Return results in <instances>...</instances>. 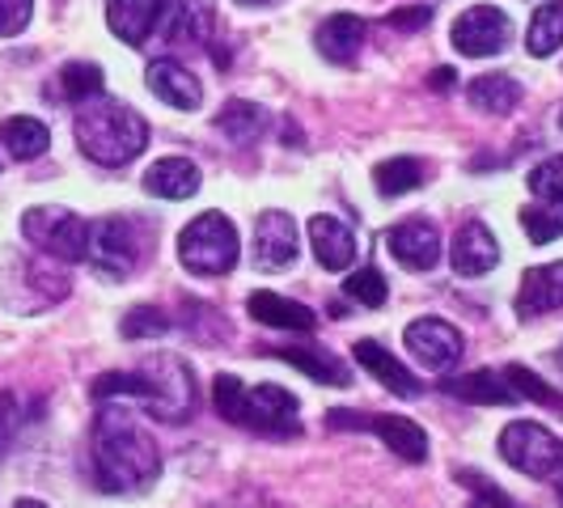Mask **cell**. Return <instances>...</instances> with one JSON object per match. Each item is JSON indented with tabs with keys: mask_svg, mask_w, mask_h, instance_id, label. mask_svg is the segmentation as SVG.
<instances>
[{
	"mask_svg": "<svg viewBox=\"0 0 563 508\" xmlns=\"http://www.w3.org/2000/svg\"><path fill=\"white\" fill-rule=\"evenodd\" d=\"M508 38H512V22H508L505 9H496V4H471L453 22V47L471 59L505 52Z\"/></svg>",
	"mask_w": 563,
	"mask_h": 508,
	"instance_id": "4fadbf2b",
	"label": "cell"
},
{
	"mask_svg": "<svg viewBox=\"0 0 563 508\" xmlns=\"http://www.w3.org/2000/svg\"><path fill=\"white\" fill-rule=\"evenodd\" d=\"M22 420H26L22 398L13 395V390H0V457H4V450H9V445H13V437H18Z\"/></svg>",
	"mask_w": 563,
	"mask_h": 508,
	"instance_id": "74e56055",
	"label": "cell"
},
{
	"mask_svg": "<svg viewBox=\"0 0 563 508\" xmlns=\"http://www.w3.org/2000/svg\"><path fill=\"white\" fill-rule=\"evenodd\" d=\"M423 174H428V166H423L420 157H390V162H382V166L373 169V183H377V191L386 199H398L407 196V191H416L423 183Z\"/></svg>",
	"mask_w": 563,
	"mask_h": 508,
	"instance_id": "4dcf8cb0",
	"label": "cell"
},
{
	"mask_svg": "<svg viewBox=\"0 0 563 508\" xmlns=\"http://www.w3.org/2000/svg\"><path fill=\"white\" fill-rule=\"evenodd\" d=\"M560 128H563V111H560Z\"/></svg>",
	"mask_w": 563,
	"mask_h": 508,
	"instance_id": "bcb514c9",
	"label": "cell"
},
{
	"mask_svg": "<svg viewBox=\"0 0 563 508\" xmlns=\"http://www.w3.org/2000/svg\"><path fill=\"white\" fill-rule=\"evenodd\" d=\"M530 191L534 203L521 212V229L534 246H547L563 238V157H547L530 169Z\"/></svg>",
	"mask_w": 563,
	"mask_h": 508,
	"instance_id": "30bf717a",
	"label": "cell"
},
{
	"mask_svg": "<svg viewBox=\"0 0 563 508\" xmlns=\"http://www.w3.org/2000/svg\"><path fill=\"white\" fill-rule=\"evenodd\" d=\"M162 475V450L153 432L128 407L102 402L93 416V483L107 496L144 492Z\"/></svg>",
	"mask_w": 563,
	"mask_h": 508,
	"instance_id": "6da1fadb",
	"label": "cell"
},
{
	"mask_svg": "<svg viewBox=\"0 0 563 508\" xmlns=\"http://www.w3.org/2000/svg\"><path fill=\"white\" fill-rule=\"evenodd\" d=\"M466 102L483 114H512L521 102V85L512 81L508 73H483L466 85Z\"/></svg>",
	"mask_w": 563,
	"mask_h": 508,
	"instance_id": "4316f807",
	"label": "cell"
},
{
	"mask_svg": "<svg viewBox=\"0 0 563 508\" xmlns=\"http://www.w3.org/2000/svg\"><path fill=\"white\" fill-rule=\"evenodd\" d=\"M162 0H107V26L128 47H153Z\"/></svg>",
	"mask_w": 563,
	"mask_h": 508,
	"instance_id": "d6986e66",
	"label": "cell"
},
{
	"mask_svg": "<svg viewBox=\"0 0 563 508\" xmlns=\"http://www.w3.org/2000/svg\"><path fill=\"white\" fill-rule=\"evenodd\" d=\"M267 356H280L284 365L301 368L306 377L322 382V386H347L352 382V368L343 365L335 352H322V347H276Z\"/></svg>",
	"mask_w": 563,
	"mask_h": 508,
	"instance_id": "484cf974",
	"label": "cell"
},
{
	"mask_svg": "<svg viewBox=\"0 0 563 508\" xmlns=\"http://www.w3.org/2000/svg\"><path fill=\"white\" fill-rule=\"evenodd\" d=\"M0 144H4L18 162H34V157H43V153H47L52 132H47V123H43V119L13 114V119H4V123H0Z\"/></svg>",
	"mask_w": 563,
	"mask_h": 508,
	"instance_id": "83f0119b",
	"label": "cell"
},
{
	"mask_svg": "<svg viewBox=\"0 0 563 508\" xmlns=\"http://www.w3.org/2000/svg\"><path fill=\"white\" fill-rule=\"evenodd\" d=\"M238 229L225 212H199L191 225L178 233V263L191 276H225L238 263Z\"/></svg>",
	"mask_w": 563,
	"mask_h": 508,
	"instance_id": "8992f818",
	"label": "cell"
},
{
	"mask_svg": "<svg viewBox=\"0 0 563 508\" xmlns=\"http://www.w3.org/2000/svg\"><path fill=\"white\" fill-rule=\"evenodd\" d=\"M13 508H47V505H38V500H18Z\"/></svg>",
	"mask_w": 563,
	"mask_h": 508,
	"instance_id": "7bdbcfd3",
	"label": "cell"
},
{
	"mask_svg": "<svg viewBox=\"0 0 563 508\" xmlns=\"http://www.w3.org/2000/svg\"><path fill=\"white\" fill-rule=\"evenodd\" d=\"M352 356L361 361V368H368L386 390H395L398 398H420V377L411 373V368L395 361L377 339H356V347H352Z\"/></svg>",
	"mask_w": 563,
	"mask_h": 508,
	"instance_id": "7402d4cb",
	"label": "cell"
},
{
	"mask_svg": "<svg viewBox=\"0 0 563 508\" xmlns=\"http://www.w3.org/2000/svg\"><path fill=\"white\" fill-rule=\"evenodd\" d=\"M212 407L225 416L229 423L246 428V432H263V437H297L301 432V402L288 395L276 382L263 386H246L242 377L221 373L212 382Z\"/></svg>",
	"mask_w": 563,
	"mask_h": 508,
	"instance_id": "277c9868",
	"label": "cell"
},
{
	"mask_svg": "<svg viewBox=\"0 0 563 508\" xmlns=\"http://www.w3.org/2000/svg\"><path fill=\"white\" fill-rule=\"evenodd\" d=\"M327 423L339 432H373L402 462H428V432L407 416H373V411L335 407V411H327Z\"/></svg>",
	"mask_w": 563,
	"mask_h": 508,
	"instance_id": "9c48e42d",
	"label": "cell"
},
{
	"mask_svg": "<svg viewBox=\"0 0 563 508\" xmlns=\"http://www.w3.org/2000/svg\"><path fill=\"white\" fill-rule=\"evenodd\" d=\"M555 496H560V505H563V479L555 483Z\"/></svg>",
	"mask_w": 563,
	"mask_h": 508,
	"instance_id": "ee69618b",
	"label": "cell"
},
{
	"mask_svg": "<svg viewBox=\"0 0 563 508\" xmlns=\"http://www.w3.org/2000/svg\"><path fill=\"white\" fill-rule=\"evenodd\" d=\"M457 483H462V487H471V492L479 496L483 508H521V505H512V500H508V492L500 487V483H492L487 475H479V471H457Z\"/></svg>",
	"mask_w": 563,
	"mask_h": 508,
	"instance_id": "8d00e7d4",
	"label": "cell"
},
{
	"mask_svg": "<svg viewBox=\"0 0 563 508\" xmlns=\"http://www.w3.org/2000/svg\"><path fill=\"white\" fill-rule=\"evenodd\" d=\"M238 4H246V9H258V4H276V0H238Z\"/></svg>",
	"mask_w": 563,
	"mask_h": 508,
	"instance_id": "b9f144b4",
	"label": "cell"
},
{
	"mask_svg": "<svg viewBox=\"0 0 563 508\" xmlns=\"http://www.w3.org/2000/svg\"><path fill=\"white\" fill-rule=\"evenodd\" d=\"M500 373H505L508 386L517 390V398H530V402H542V407H563V398L526 365H508V368H500Z\"/></svg>",
	"mask_w": 563,
	"mask_h": 508,
	"instance_id": "d590c367",
	"label": "cell"
},
{
	"mask_svg": "<svg viewBox=\"0 0 563 508\" xmlns=\"http://www.w3.org/2000/svg\"><path fill=\"white\" fill-rule=\"evenodd\" d=\"M386 246L395 254L398 267L407 272H432L441 263V229L428 217H407L386 233Z\"/></svg>",
	"mask_w": 563,
	"mask_h": 508,
	"instance_id": "9a60e30c",
	"label": "cell"
},
{
	"mask_svg": "<svg viewBox=\"0 0 563 508\" xmlns=\"http://www.w3.org/2000/svg\"><path fill=\"white\" fill-rule=\"evenodd\" d=\"M169 331V318L157 306H132L119 322V335L123 339H162Z\"/></svg>",
	"mask_w": 563,
	"mask_h": 508,
	"instance_id": "e575fe53",
	"label": "cell"
},
{
	"mask_svg": "<svg viewBox=\"0 0 563 508\" xmlns=\"http://www.w3.org/2000/svg\"><path fill=\"white\" fill-rule=\"evenodd\" d=\"M56 93L64 102H89V98H98L102 93V68L98 64H89V59H73V64H64L56 77Z\"/></svg>",
	"mask_w": 563,
	"mask_h": 508,
	"instance_id": "1f68e13d",
	"label": "cell"
},
{
	"mask_svg": "<svg viewBox=\"0 0 563 508\" xmlns=\"http://www.w3.org/2000/svg\"><path fill=\"white\" fill-rule=\"evenodd\" d=\"M153 233L132 221V217H102L89 221V267L107 280H128L141 272V263L148 258Z\"/></svg>",
	"mask_w": 563,
	"mask_h": 508,
	"instance_id": "5b68a950",
	"label": "cell"
},
{
	"mask_svg": "<svg viewBox=\"0 0 563 508\" xmlns=\"http://www.w3.org/2000/svg\"><path fill=\"white\" fill-rule=\"evenodd\" d=\"M183 318H187V335H196L199 343H225L229 339V322L217 306L183 301Z\"/></svg>",
	"mask_w": 563,
	"mask_h": 508,
	"instance_id": "d6a6232c",
	"label": "cell"
},
{
	"mask_svg": "<svg viewBox=\"0 0 563 508\" xmlns=\"http://www.w3.org/2000/svg\"><path fill=\"white\" fill-rule=\"evenodd\" d=\"M217 30V9L212 0H162L153 43L162 47H203Z\"/></svg>",
	"mask_w": 563,
	"mask_h": 508,
	"instance_id": "7c38bea8",
	"label": "cell"
},
{
	"mask_svg": "<svg viewBox=\"0 0 563 508\" xmlns=\"http://www.w3.org/2000/svg\"><path fill=\"white\" fill-rule=\"evenodd\" d=\"M310 246L327 272H343L356 258V233L347 221H339L331 212H318V217H310Z\"/></svg>",
	"mask_w": 563,
	"mask_h": 508,
	"instance_id": "ffe728a7",
	"label": "cell"
},
{
	"mask_svg": "<svg viewBox=\"0 0 563 508\" xmlns=\"http://www.w3.org/2000/svg\"><path fill=\"white\" fill-rule=\"evenodd\" d=\"M428 85H432L437 93H445V89H450V85H453V68H437V73L428 77Z\"/></svg>",
	"mask_w": 563,
	"mask_h": 508,
	"instance_id": "60d3db41",
	"label": "cell"
},
{
	"mask_svg": "<svg viewBox=\"0 0 563 508\" xmlns=\"http://www.w3.org/2000/svg\"><path fill=\"white\" fill-rule=\"evenodd\" d=\"M144 85L174 111H199L203 107V85L191 77V68H183L178 59H153L144 68Z\"/></svg>",
	"mask_w": 563,
	"mask_h": 508,
	"instance_id": "ac0fdd59",
	"label": "cell"
},
{
	"mask_svg": "<svg viewBox=\"0 0 563 508\" xmlns=\"http://www.w3.org/2000/svg\"><path fill=\"white\" fill-rule=\"evenodd\" d=\"M73 132H77V144H81L85 157L93 166L107 169L136 162L144 153V144H148V123L141 119V111L119 102V98H102V93L77 107Z\"/></svg>",
	"mask_w": 563,
	"mask_h": 508,
	"instance_id": "3957f363",
	"label": "cell"
},
{
	"mask_svg": "<svg viewBox=\"0 0 563 508\" xmlns=\"http://www.w3.org/2000/svg\"><path fill=\"white\" fill-rule=\"evenodd\" d=\"M246 313H251L254 322L272 327V331H301V335H310L313 327H318L310 306L288 301L280 292H254L251 301H246Z\"/></svg>",
	"mask_w": 563,
	"mask_h": 508,
	"instance_id": "603a6c76",
	"label": "cell"
},
{
	"mask_svg": "<svg viewBox=\"0 0 563 508\" xmlns=\"http://www.w3.org/2000/svg\"><path fill=\"white\" fill-rule=\"evenodd\" d=\"M555 365H560V373H563V347L555 352Z\"/></svg>",
	"mask_w": 563,
	"mask_h": 508,
	"instance_id": "f6af8a7d",
	"label": "cell"
},
{
	"mask_svg": "<svg viewBox=\"0 0 563 508\" xmlns=\"http://www.w3.org/2000/svg\"><path fill=\"white\" fill-rule=\"evenodd\" d=\"M313 47H318V56L331 59V64H352V59L361 56V47H365V18H356V13L327 18L322 26L313 30Z\"/></svg>",
	"mask_w": 563,
	"mask_h": 508,
	"instance_id": "44dd1931",
	"label": "cell"
},
{
	"mask_svg": "<svg viewBox=\"0 0 563 508\" xmlns=\"http://www.w3.org/2000/svg\"><path fill=\"white\" fill-rule=\"evenodd\" d=\"M34 0H0V38H13L30 26Z\"/></svg>",
	"mask_w": 563,
	"mask_h": 508,
	"instance_id": "f35d334b",
	"label": "cell"
},
{
	"mask_svg": "<svg viewBox=\"0 0 563 508\" xmlns=\"http://www.w3.org/2000/svg\"><path fill=\"white\" fill-rule=\"evenodd\" d=\"M526 47L534 59L555 56L563 47V0H547L538 4L534 18H530V30H526Z\"/></svg>",
	"mask_w": 563,
	"mask_h": 508,
	"instance_id": "f546056e",
	"label": "cell"
},
{
	"mask_svg": "<svg viewBox=\"0 0 563 508\" xmlns=\"http://www.w3.org/2000/svg\"><path fill=\"white\" fill-rule=\"evenodd\" d=\"M144 191L157 199H191L199 191V166L191 157H162L144 169Z\"/></svg>",
	"mask_w": 563,
	"mask_h": 508,
	"instance_id": "cb8c5ba5",
	"label": "cell"
},
{
	"mask_svg": "<svg viewBox=\"0 0 563 508\" xmlns=\"http://www.w3.org/2000/svg\"><path fill=\"white\" fill-rule=\"evenodd\" d=\"M297 246H301V238H297V221L288 212L272 208V212H263L254 221V267L258 272L292 267L297 263Z\"/></svg>",
	"mask_w": 563,
	"mask_h": 508,
	"instance_id": "5bb4252c",
	"label": "cell"
},
{
	"mask_svg": "<svg viewBox=\"0 0 563 508\" xmlns=\"http://www.w3.org/2000/svg\"><path fill=\"white\" fill-rule=\"evenodd\" d=\"M22 233L34 251H43L47 258L59 263H81L89 254V221L77 217L73 208L59 203H38L22 217Z\"/></svg>",
	"mask_w": 563,
	"mask_h": 508,
	"instance_id": "52a82bcc",
	"label": "cell"
},
{
	"mask_svg": "<svg viewBox=\"0 0 563 508\" xmlns=\"http://www.w3.org/2000/svg\"><path fill=\"white\" fill-rule=\"evenodd\" d=\"M343 292H347V301H356L365 310H382L386 306V276L377 267H361L356 276L343 280Z\"/></svg>",
	"mask_w": 563,
	"mask_h": 508,
	"instance_id": "836d02e7",
	"label": "cell"
},
{
	"mask_svg": "<svg viewBox=\"0 0 563 508\" xmlns=\"http://www.w3.org/2000/svg\"><path fill=\"white\" fill-rule=\"evenodd\" d=\"M500 457L512 471L530 475V479H560L563 475V441L555 432H547L542 423H508L505 432H500Z\"/></svg>",
	"mask_w": 563,
	"mask_h": 508,
	"instance_id": "ba28073f",
	"label": "cell"
},
{
	"mask_svg": "<svg viewBox=\"0 0 563 508\" xmlns=\"http://www.w3.org/2000/svg\"><path fill=\"white\" fill-rule=\"evenodd\" d=\"M407 352L420 361L428 373H450L462 365V352H466V339L462 331L445 322V318H416L407 331H402Z\"/></svg>",
	"mask_w": 563,
	"mask_h": 508,
	"instance_id": "8fae6325",
	"label": "cell"
},
{
	"mask_svg": "<svg viewBox=\"0 0 563 508\" xmlns=\"http://www.w3.org/2000/svg\"><path fill=\"white\" fill-rule=\"evenodd\" d=\"M512 310L521 322H534L542 313L563 310V263H547V267H530L521 276V288H517V301Z\"/></svg>",
	"mask_w": 563,
	"mask_h": 508,
	"instance_id": "e0dca14e",
	"label": "cell"
},
{
	"mask_svg": "<svg viewBox=\"0 0 563 508\" xmlns=\"http://www.w3.org/2000/svg\"><path fill=\"white\" fill-rule=\"evenodd\" d=\"M450 263L462 280L487 276V272L500 263V242L492 238V229L483 225V221H462V229L453 233Z\"/></svg>",
	"mask_w": 563,
	"mask_h": 508,
	"instance_id": "2e32d148",
	"label": "cell"
},
{
	"mask_svg": "<svg viewBox=\"0 0 563 508\" xmlns=\"http://www.w3.org/2000/svg\"><path fill=\"white\" fill-rule=\"evenodd\" d=\"M445 390L462 402H479V407H508L517 402V390L505 382V373L496 368H475V373H462V377H450Z\"/></svg>",
	"mask_w": 563,
	"mask_h": 508,
	"instance_id": "d4e9b609",
	"label": "cell"
},
{
	"mask_svg": "<svg viewBox=\"0 0 563 508\" xmlns=\"http://www.w3.org/2000/svg\"><path fill=\"white\" fill-rule=\"evenodd\" d=\"M432 22V9L428 4H407V9H390L386 13V26L390 30H423Z\"/></svg>",
	"mask_w": 563,
	"mask_h": 508,
	"instance_id": "ab89813d",
	"label": "cell"
},
{
	"mask_svg": "<svg viewBox=\"0 0 563 508\" xmlns=\"http://www.w3.org/2000/svg\"><path fill=\"white\" fill-rule=\"evenodd\" d=\"M89 395L98 402H111V398H136L153 420L162 423H187L199 407L196 390V368L187 365L183 356L162 352V356H148L141 368L132 373H102Z\"/></svg>",
	"mask_w": 563,
	"mask_h": 508,
	"instance_id": "7a4b0ae2",
	"label": "cell"
},
{
	"mask_svg": "<svg viewBox=\"0 0 563 508\" xmlns=\"http://www.w3.org/2000/svg\"><path fill=\"white\" fill-rule=\"evenodd\" d=\"M217 128L225 132L233 144H254L263 132H267V111L258 102H246V98H233L217 111Z\"/></svg>",
	"mask_w": 563,
	"mask_h": 508,
	"instance_id": "f1b7e54d",
	"label": "cell"
}]
</instances>
